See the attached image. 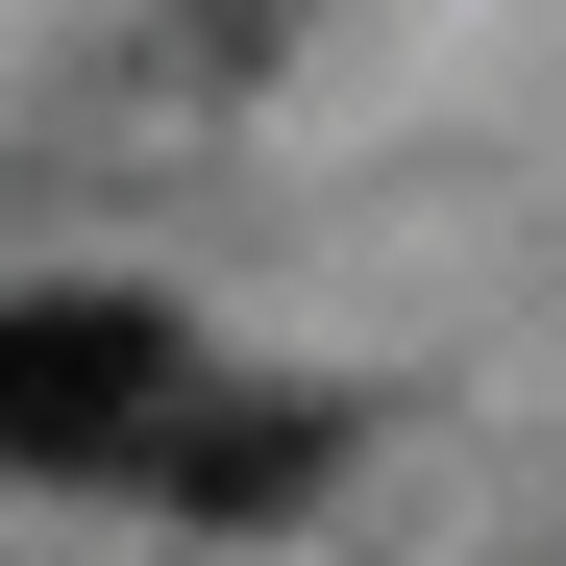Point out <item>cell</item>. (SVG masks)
I'll use <instances>...</instances> for the list:
<instances>
[{
    "instance_id": "6da1fadb",
    "label": "cell",
    "mask_w": 566,
    "mask_h": 566,
    "mask_svg": "<svg viewBox=\"0 0 566 566\" xmlns=\"http://www.w3.org/2000/svg\"><path fill=\"white\" fill-rule=\"evenodd\" d=\"M172 395H198L172 296H0V468L25 493H124Z\"/></svg>"
},
{
    "instance_id": "7a4b0ae2",
    "label": "cell",
    "mask_w": 566,
    "mask_h": 566,
    "mask_svg": "<svg viewBox=\"0 0 566 566\" xmlns=\"http://www.w3.org/2000/svg\"><path fill=\"white\" fill-rule=\"evenodd\" d=\"M124 493H172V517H296V493H321V419H222V395H172Z\"/></svg>"
}]
</instances>
